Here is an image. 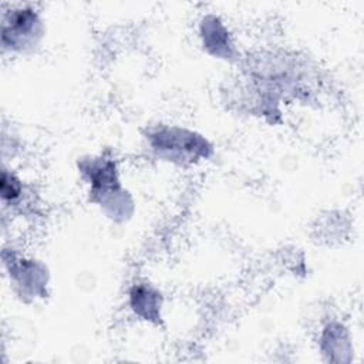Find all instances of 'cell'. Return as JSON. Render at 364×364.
<instances>
[{"instance_id":"1","label":"cell","mask_w":364,"mask_h":364,"mask_svg":"<svg viewBox=\"0 0 364 364\" xmlns=\"http://www.w3.org/2000/svg\"><path fill=\"white\" fill-rule=\"evenodd\" d=\"M80 169L88 179L91 200L98 203L107 216L124 220L131 215L132 200L119 182L112 159L105 156L85 159Z\"/></svg>"},{"instance_id":"6","label":"cell","mask_w":364,"mask_h":364,"mask_svg":"<svg viewBox=\"0 0 364 364\" xmlns=\"http://www.w3.org/2000/svg\"><path fill=\"white\" fill-rule=\"evenodd\" d=\"M202 36L205 47L209 50L210 47L215 48L213 54L216 51V55H229L228 31L216 17H206L203 20Z\"/></svg>"},{"instance_id":"7","label":"cell","mask_w":364,"mask_h":364,"mask_svg":"<svg viewBox=\"0 0 364 364\" xmlns=\"http://www.w3.org/2000/svg\"><path fill=\"white\" fill-rule=\"evenodd\" d=\"M0 192H1V199L4 202H14L18 199V196L23 192L21 182L9 171H3L1 175V183H0Z\"/></svg>"},{"instance_id":"2","label":"cell","mask_w":364,"mask_h":364,"mask_svg":"<svg viewBox=\"0 0 364 364\" xmlns=\"http://www.w3.org/2000/svg\"><path fill=\"white\" fill-rule=\"evenodd\" d=\"M148 141L159 158L176 164H191L210 152V145L203 136L178 127L159 128L148 135Z\"/></svg>"},{"instance_id":"4","label":"cell","mask_w":364,"mask_h":364,"mask_svg":"<svg viewBox=\"0 0 364 364\" xmlns=\"http://www.w3.org/2000/svg\"><path fill=\"white\" fill-rule=\"evenodd\" d=\"M6 266H9L10 270V279L13 280L14 286L20 289V294H31L37 296L38 293H43V287L46 283V270L43 266L34 263L33 260H24L20 259L18 262H7L4 259Z\"/></svg>"},{"instance_id":"3","label":"cell","mask_w":364,"mask_h":364,"mask_svg":"<svg viewBox=\"0 0 364 364\" xmlns=\"http://www.w3.org/2000/svg\"><path fill=\"white\" fill-rule=\"evenodd\" d=\"M44 26L38 13L31 7H14L3 14L1 46L10 51L26 53L38 46Z\"/></svg>"},{"instance_id":"5","label":"cell","mask_w":364,"mask_h":364,"mask_svg":"<svg viewBox=\"0 0 364 364\" xmlns=\"http://www.w3.org/2000/svg\"><path fill=\"white\" fill-rule=\"evenodd\" d=\"M131 307L144 320L156 321L159 318L161 293L146 283L135 284L129 294Z\"/></svg>"}]
</instances>
